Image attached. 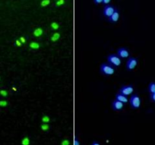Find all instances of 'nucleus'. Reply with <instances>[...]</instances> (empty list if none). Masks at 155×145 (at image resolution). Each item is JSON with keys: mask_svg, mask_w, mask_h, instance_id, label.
I'll return each instance as SVG.
<instances>
[{"mask_svg": "<svg viewBox=\"0 0 155 145\" xmlns=\"http://www.w3.org/2000/svg\"><path fill=\"white\" fill-rule=\"evenodd\" d=\"M116 67L108 62H103L100 66V71L105 76H110L115 73Z\"/></svg>", "mask_w": 155, "mask_h": 145, "instance_id": "nucleus-1", "label": "nucleus"}, {"mask_svg": "<svg viewBox=\"0 0 155 145\" xmlns=\"http://www.w3.org/2000/svg\"><path fill=\"white\" fill-rule=\"evenodd\" d=\"M107 62L110 64L114 67H117L122 64V58L116 54V53H111L106 57Z\"/></svg>", "mask_w": 155, "mask_h": 145, "instance_id": "nucleus-2", "label": "nucleus"}, {"mask_svg": "<svg viewBox=\"0 0 155 145\" xmlns=\"http://www.w3.org/2000/svg\"><path fill=\"white\" fill-rule=\"evenodd\" d=\"M129 104L131 107L134 109L139 108L141 106V104H142V100H141L140 96L136 93L132 94L129 98Z\"/></svg>", "mask_w": 155, "mask_h": 145, "instance_id": "nucleus-3", "label": "nucleus"}, {"mask_svg": "<svg viewBox=\"0 0 155 145\" xmlns=\"http://www.w3.org/2000/svg\"><path fill=\"white\" fill-rule=\"evenodd\" d=\"M138 63V59L136 57H133V56H131L129 57L127 60H126V70H133L134 68L137 66Z\"/></svg>", "mask_w": 155, "mask_h": 145, "instance_id": "nucleus-4", "label": "nucleus"}, {"mask_svg": "<svg viewBox=\"0 0 155 145\" xmlns=\"http://www.w3.org/2000/svg\"><path fill=\"white\" fill-rule=\"evenodd\" d=\"M116 9V8L112 5H106L103 7V15L105 18H109L111 15L113 14V13L115 11V10Z\"/></svg>", "mask_w": 155, "mask_h": 145, "instance_id": "nucleus-5", "label": "nucleus"}, {"mask_svg": "<svg viewBox=\"0 0 155 145\" xmlns=\"http://www.w3.org/2000/svg\"><path fill=\"white\" fill-rule=\"evenodd\" d=\"M134 91V86L132 84H129V85H122L119 91L120 93L125 95H129L131 94Z\"/></svg>", "mask_w": 155, "mask_h": 145, "instance_id": "nucleus-6", "label": "nucleus"}, {"mask_svg": "<svg viewBox=\"0 0 155 145\" xmlns=\"http://www.w3.org/2000/svg\"><path fill=\"white\" fill-rule=\"evenodd\" d=\"M116 54L121 58H126L130 55V51H129V49L126 47H119L117 48Z\"/></svg>", "mask_w": 155, "mask_h": 145, "instance_id": "nucleus-7", "label": "nucleus"}, {"mask_svg": "<svg viewBox=\"0 0 155 145\" xmlns=\"http://www.w3.org/2000/svg\"><path fill=\"white\" fill-rule=\"evenodd\" d=\"M111 106H112V108L114 110H120L123 108L124 106V103L117 100V99L114 98L113 100L112 101L111 103Z\"/></svg>", "mask_w": 155, "mask_h": 145, "instance_id": "nucleus-8", "label": "nucleus"}, {"mask_svg": "<svg viewBox=\"0 0 155 145\" xmlns=\"http://www.w3.org/2000/svg\"><path fill=\"white\" fill-rule=\"evenodd\" d=\"M115 98L117 99V100H119V101H122V102H123V103H127L129 101V99H128L127 95H125L120 93L119 91H118V92L116 93Z\"/></svg>", "mask_w": 155, "mask_h": 145, "instance_id": "nucleus-9", "label": "nucleus"}, {"mask_svg": "<svg viewBox=\"0 0 155 145\" xmlns=\"http://www.w3.org/2000/svg\"><path fill=\"white\" fill-rule=\"evenodd\" d=\"M119 11L117 9H116L115 10V11L113 13V14L108 18V20H109V21L111 23H115L119 20Z\"/></svg>", "mask_w": 155, "mask_h": 145, "instance_id": "nucleus-10", "label": "nucleus"}, {"mask_svg": "<svg viewBox=\"0 0 155 145\" xmlns=\"http://www.w3.org/2000/svg\"><path fill=\"white\" fill-rule=\"evenodd\" d=\"M33 34L37 36V37H39L40 36L43 34V29L42 27H37L34 29L33 31Z\"/></svg>", "mask_w": 155, "mask_h": 145, "instance_id": "nucleus-11", "label": "nucleus"}, {"mask_svg": "<svg viewBox=\"0 0 155 145\" xmlns=\"http://www.w3.org/2000/svg\"><path fill=\"white\" fill-rule=\"evenodd\" d=\"M29 47L32 49H38L40 47V44L37 41H31L29 43Z\"/></svg>", "mask_w": 155, "mask_h": 145, "instance_id": "nucleus-12", "label": "nucleus"}, {"mask_svg": "<svg viewBox=\"0 0 155 145\" xmlns=\"http://www.w3.org/2000/svg\"><path fill=\"white\" fill-rule=\"evenodd\" d=\"M60 36H61V34H60L59 32H55V33H53L51 35V36H50V40L52 42H56L58 39H59Z\"/></svg>", "mask_w": 155, "mask_h": 145, "instance_id": "nucleus-13", "label": "nucleus"}, {"mask_svg": "<svg viewBox=\"0 0 155 145\" xmlns=\"http://www.w3.org/2000/svg\"><path fill=\"white\" fill-rule=\"evenodd\" d=\"M148 90L149 91V93H153L155 92V82H151L149 83V85L148 86Z\"/></svg>", "mask_w": 155, "mask_h": 145, "instance_id": "nucleus-14", "label": "nucleus"}, {"mask_svg": "<svg viewBox=\"0 0 155 145\" xmlns=\"http://www.w3.org/2000/svg\"><path fill=\"white\" fill-rule=\"evenodd\" d=\"M41 120L43 123H49L50 122V117L49 115H46V114H43V115L41 117Z\"/></svg>", "mask_w": 155, "mask_h": 145, "instance_id": "nucleus-15", "label": "nucleus"}, {"mask_svg": "<svg viewBox=\"0 0 155 145\" xmlns=\"http://www.w3.org/2000/svg\"><path fill=\"white\" fill-rule=\"evenodd\" d=\"M30 138L27 136H25L24 137V138H22V141H21V144L22 145H30Z\"/></svg>", "mask_w": 155, "mask_h": 145, "instance_id": "nucleus-16", "label": "nucleus"}, {"mask_svg": "<svg viewBox=\"0 0 155 145\" xmlns=\"http://www.w3.org/2000/svg\"><path fill=\"white\" fill-rule=\"evenodd\" d=\"M40 128L43 131H48L50 129V125L49 123H42L40 125Z\"/></svg>", "mask_w": 155, "mask_h": 145, "instance_id": "nucleus-17", "label": "nucleus"}, {"mask_svg": "<svg viewBox=\"0 0 155 145\" xmlns=\"http://www.w3.org/2000/svg\"><path fill=\"white\" fill-rule=\"evenodd\" d=\"M50 27H51L52 29L56 30V29H58L59 28V24L58 22H56V21H53V22H52L51 24H50Z\"/></svg>", "mask_w": 155, "mask_h": 145, "instance_id": "nucleus-18", "label": "nucleus"}, {"mask_svg": "<svg viewBox=\"0 0 155 145\" xmlns=\"http://www.w3.org/2000/svg\"><path fill=\"white\" fill-rule=\"evenodd\" d=\"M50 0H42L40 2V5L42 7H45L46 5H50Z\"/></svg>", "mask_w": 155, "mask_h": 145, "instance_id": "nucleus-19", "label": "nucleus"}, {"mask_svg": "<svg viewBox=\"0 0 155 145\" xmlns=\"http://www.w3.org/2000/svg\"><path fill=\"white\" fill-rule=\"evenodd\" d=\"M65 3V0H56L55 5L56 6H61Z\"/></svg>", "mask_w": 155, "mask_h": 145, "instance_id": "nucleus-20", "label": "nucleus"}, {"mask_svg": "<svg viewBox=\"0 0 155 145\" xmlns=\"http://www.w3.org/2000/svg\"><path fill=\"white\" fill-rule=\"evenodd\" d=\"M61 145H70V141L68 139H63L61 141Z\"/></svg>", "mask_w": 155, "mask_h": 145, "instance_id": "nucleus-21", "label": "nucleus"}, {"mask_svg": "<svg viewBox=\"0 0 155 145\" xmlns=\"http://www.w3.org/2000/svg\"><path fill=\"white\" fill-rule=\"evenodd\" d=\"M149 98L150 100L153 102H155V92H153V93H151L150 95H149Z\"/></svg>", "mask_w": 155, "mask_h": 145, "instance_id": "nucleus-22", "label": "nucleus"}, {"mask_svg": "<svg viewBox=\"0 0 155 145\" xmlns=\"http://www.w3.org/2000/svg\"><path fill=\"white\" fill-rule=\"evenodd\" d=\"M74 145H80V141H79V139L77 138L76 136L74 137V142H73Z\"/></svg>", "mask_w": 155, "mask_h": 145, "instance_id": "nucleus-23", "label": "nucleus"}, {"mask_svg": "<svg viewBox=\"0 0 155 145\" xmlns=\"http://www.w3.org/2000/svg\"><path fill=\"white\" fill-rule=\"evenodd\" d=\"M0 94L2 95L3 96H7V95H8V91H7L6 90L2 89V90H0Z\"/></svg>", "mask_w": 155, "mask_h": 145, "instance_id": "nucleus-24", "label": "nucleus"}, {"mask_svg": "<svg viewBox=\"0 0 155 145\" xmlns=\"http://www.w3.org/2000/svg\"><path fill=\"white\" fill-rule=\"evenodd\" d=\"M8 104V101L5 100H1L0 101V106H6Z\"/></svg>", "mask_w": 155, "mask_h": 145, "instance_id": "nucleus-25", "label": "nucleus"}, {"mask_svg": "<svg viewBox=\"0 0 155 145\" xmlns=\"http://www.w3.org/2000/svg\"><path fill=\"white\" fill-rule=\"evenodd\" d=\"M19 39H20V41L22 42V43H25V42H26V39L24 37V36H21L20 38H19Z\"/></svg>", "mask_w": 155, "mask_h": 145, "instance_id": "nucleus-26", "label": "nucleus"}, {"mask_svg": "<svg viewBox=\"0 0 155 145\" xmlns=\"http://www.w3.org/2000/svg\"><path fill=\"white\" fill-rule=\"evenodd\" d=\"M15 44H16V45H18V46H20V45H21L22 42L20 41V39H18L15 40Z\"/></svg>", "mask_w": 155, "mask_h": 145, "instance_id": "nucleus-27", "label": "nucleus"}, {"mask_svg": "<svg viewBox=\"0 0 155 145\" xmlns=\"http://www.w3.org/2000/svg\"><path fill=\"white\" fill-rule=\"evenodd\" d=\"M91 145H100V144L97 141H93V142L91 143Z\"/></svg>", "mask_w": 155, "mask_h": 145, "instance_id": "nucleus-28", "label": "nucleus"}, {"mask_svg": "<svg viewBox=\"0 0 155 145\" xmlns=\"http://www.w3.org/2000/svg\"><path fill=\"white\" fill-rule=\"evenodd\" d=\"M111 0H103V3H104L105 5H108L110 2Z\"/></svg>", "mask_w": 155, "mask_h": 145, "instance_id": "nucleus-29", "label": "nucleus"}, {"mask_svg": "<svg viewBox=\"0 0 155 145\" xmlns=\"http://www.w3.org/2000/svg\"><path fill=\"white\" fill-rule=\"evenodd\" d=\"M94 2L96 4H100V3L103 2V0H94Z\"/></svg>", "mask_w": 155, "mask_h": 145, "instance_id": "nucleus-30", "label": "nucleus"}]
</instances>
